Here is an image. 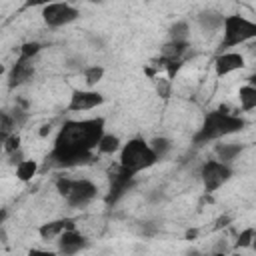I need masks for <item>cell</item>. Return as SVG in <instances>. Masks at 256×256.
Returning <instances> with one entry per match:
<instances>
[{
  "instance_id": "cell-32",
  "label": "cell",
  "mask_w": 256,
  "mask_h": 256,
  "mask_svg": "<svg viewBox=\"0 0 256 256\" xmlns=\"http://www.w3.org/2000/svg\"><path fill=\"white\" fill-rule=\"evenodd\" d=\"M196 234H198V230H188V232H186V238L192 240V238H196Z\"/></svg>"
},
{
  "instance_id": "cell-3",
  "label": "cell",
  "mask_w": 256,
  "mask_h": 256,
  "mask_svg": "<svg viewBox=\"0 0 256 256\" xmlns=\"http://www.w3.org/2000/svg\"><path fill=\"white\" fill-rule=\"evenodd\" d=\"M156 160H158L156 152L142 138H132L128 144H124V148L120 152V164L132 172H140L144 168H150Z\"/></svg>"
},
{
  "instance_id": "cell-26",
  "label": "cell",
  "mask_w": 256,
  "mask_h": 256,
  "mask_svg": "<svg viewBox=\"0 0 256 256\" xmlns=\"http://www.w3.org/2000/svg\"><path fill=\"white\" fill-rule=\"evenodd\" d=\"M12 126H14V120H12V116H10L8 112H2V142L8 138V134H10Z\"/></svg>"
},
{
  "instance_id": "cell-9",
  "label": "cell",
  "mask_w": 256,
  "mask_h": 256,
  "mask_svg": "<svg viewBox=\"0 0 256 256\" xmlns=\"http://www.w3.org/2000/svg\"><path fill=\"white\" fill-rule=\"evenodd\" d=\"M136 172H132V170H128V168H124L122 164L112 172V176H110V194H108V198H106V202L108 204H114L126 190H128V186H130V180H132V176H134Z\"/></svg>"
},
{
  "instance_id": "cell-28",
  "label": "cell",
  "mask_w": 256,
  "mask_h": 256,
  "mask_svg": "<svg viewBox=\"0 0 256 256\" xmlns=\"http://www.w3.org/2000/svg\"><path fill=\"white\" fill-rule=\"evenodd\" d=\"M70 186H72V180L70 178H58L56 180V190L66 198V194L70 192Z\"/></svg>"
},
{
  "instance_id": "cell-27",
  "label": "cell",
  "mask_w": 256,
  "mask_h": 256,
  "mask_svg": "<svg viewBox=\"0 0 256 256\" xmlns=\"http://www.w3.org/2000/svg\"><path fill=\"white\" fill-rule=\"evenodd\" d=\"M156 90L162 98H168L170 96V80L168 78H158L156 80Z\"/></svg>"
},
{
  "instance_id": "cell-11",
  "label": "cell",
  "mask_w": 256,
  "mask_h": 256,
  "mask_svg": "<svg viewBox=\"0 0 256 256\" xmlns=\"http://www.w3.org/2000/svg\"><path fill=\"white\" fill-rule=\"evenodd\" d=\"M214 68H216V74H218V76H226V74H230V72H234V70L244 68V58H242L238 52H222V54L216 58Z\"/></svg>"
},
{
  "instance_id": "cell-18",
  "label": "cell",
  "mask_w": 256,
  "mask_h": 256,
  "mask_svg": "<svg viewBox=\"0 0 256 256\" xmlns=\"http://www.w3.org/2000/svg\"><path fill=\"white\" fill-rule=\"evenodd\" d=\"M118 148H120V140H118V136H112V134H104L98 144V152H102V154H112Z\"/></svg>"
},
{
  "instance_id": "cell-35",
  "label": "cell",
  "mask_w": 256,
  "mask_h": 256,
  "mask_svg": "<svg viewBox=\"0 0 256 256\" xmlns=\"http://www.w3.org/2000/svg\"><path fill=\"white\" fill-rule=\"evenodd\" d=\"M252 246H254V250H256V238H254V242H252Z\"/></svg>"
},
{
  "instance_id": "cell-24",
  "label": "cell",
  "mask_w": 256,
  "mask_h": 256,
  "mask_svg": "<svg viewBox=\"0 0 256 256\" xmlns=\"http://www.w3.org/2000/svg\"><path fill=\"white\" fill-rule=\"evenodd\" d=\"M254 238H256V234H254V230L252 228H246L240 236H238V242H236V246L238 248H246V246H250L252 242H254Z\"/></svg>"
},
{
  "instance_id": "cell-13",
  "label": "cell",
  "mask_w": 256,
  "mask_h": 256,
  "mask_svg": "<svg viewBox=\"0 0 256 256\" xmlns=\"http://www.w3.org/2000/svg\"><path fill=\"white\" fill-rule=\"evenodd\" d=\"M34 76V66L30 64V60H16L14 68L10 70V86H18L28 82Z\"/></svg>"
},
{
  "instance_id": "cell-17",
  "label": "cell",
  "mask_w": 256,
  "mask_h": 256,
  "mask_svg": "<svg viewBox=\"0 0 256 256\" xmlns=\"http://www.w3.org/2000/svg\"><path fill=\"white\" fill-rule=\"evenodd\" d=\"M36 170H38L36 160H22V162L16 166V176H18L22 182H28V180H32V176L36 174Z\"/></svg>"
},
{
  "instance_id": "cell-7",
  "label": "cell",
  "mask_w": 256,
  "mask_h": 256,
  "mask_svg": "<svg viewBox=\"0 0 256 256\" xmlns=\"http://www.w3.org/2000/svg\"><path fill=\"white\" fill-rule=\"evenodd\" d=\"M98 188L96 184H92L90 180H72L70 192L66 194V200L70 206H86L94 196H96Z\"/></svg>"
},
{
  "instance_id": "cell-10",
  "label": "cell",
  "mask_w": 256,
  "mask_h": 256,
  "mask_svg": "<svg viewBox=\"0 0 256 256\" xmlns=\"http://www.w3.org/2000/svg\"><path fill=\"white\" fill-rule=\"evenodd\" d=\"M58 238H60V240H58V250H60L62 254H76L78 250H82V248L86 246V238H84L80 232H76L74 228L64 230Z\"/></svg>"
},
{
  "instance_id": "cell-22",
  "label": "cell",
  "mask_w": 256,
  "mask_h": 256,
  "mask_svg": "<svg viewBox=\"0 0 256 256\" xmlns=\"http://www.w3.org/2000/svg\"><path fill=\"white\" fill-rule=\"evenodd\" d=\"M40 44L38 42H26V44H22V48H20V60H32V56H36L38 52H40Z\"/></svg>"
},
{
  "instance_id": "cell-20",
  "label": "cell",
  "mask_w": 256,
  "mask_h": 256,
  "mask_svg": "<svg viewBox=\"0 0 256 256\" xmlns=\"http://www.w3.org/2000/svg\"><path fill=\"white\" fill-rule=\"evenodd\" d=\"M102 76H104V68L102 66H90V68L84 70V80H86L88 86L98 84L102 80Z\"/></svg>"
},
{
  "instance_id": "cell-8",
  "label": "cell",
  "mask_w": 256,
  "mask_h": 256,
  "mask_svg": "<svg viewBox=\"0 0 256 256\" xmlns=\"http://www.w3.org/2000/svg\"><path fill=\"white\" fill-rule=\"evenodd\" d=\"M104 102V96L92 90H74L68 102V110L70 112H84V110H92L96 106H100Z\"/></svg>"
},
{
  "instance_id": "cell-30",
  "label": "cell",
  "mask_w": 256,
  "mask_h": 256,
  "mask_svg": "<svg viewBox=\"0 0 256 256\" xmlns=\"http://www.w3.org/2000/svg\"><path fill=\"white\" fill-rule=\"evenodd\" d=\"M20 162H22V152H20V150L12 152V154H10V164H16V166H18Z\"/></svg>"
},
{
  "instance_id": "cell-29",
  "label": "cell",
  "mask_w": 256,
  "mask_h": 256,
  "mask_svg": "<svg viewBox=\"0 0 256 256\" xmlns=\"http://www.w3.org/2000/svg\"><path fill=\"white\" fill-rule=\"evenodd\" d=\"M52 2H64V0H26L24 6L30 8V6H46V4H52Z\"/></svg>"
},
{
  "instance_id": "cell-15",
  "label": "cell",
  "mask_w": 256,
  "mask_h": 256,
  "mask_svg": "<svg viewBox=\"0 0 256 256\" xmlns=\"http://www.w3.org/2000/svg\"><path fill=\"white\" fill-rule=\"evenodd\" d=\"M238 98H240V106L244 112L256 108V86H242L240 92H238Z\"/></svg>"
},
{
  "instance_id": "cell-19",
  "label": "cell",
  "mask_w": 256,
  "mask_h": 256,
  "mask_svg": "<svg viewBox=\"0 0 256 256\" xmlns=\"http://www.w3.org/2000/svg\"><path fill=\"white\" fill-rule=\"evenodd\" d=\"M242 146L240 144H224V146H216V154L222 162H230L236 154H240Z\"/></svg>"
},
{
  "instance_id": "cell-12",
  "label": "cell",
  "mask_w": 256,
  "mask_h": 256,
  "mask_svg": "<svg viewBox=\"0 0 256 256\" xmlns=\"http://www.w3.org/2000/svg\"><path fill=\"white\" fill-rule=\"evenodd\" d=\"M74 228V220L72 218H60V220H52V222H46L38 228V234L42 240H52L56 236H60L64 230H70Z\"/></svg>"
},
{
  "instance_id": "cell-14",
  "label": "cell",
  "mask_w": 256,
  "mask_h": 256,
  "mask_svg": "<svg viewBox=\"0 0 256 256\" xmlns=\"http://www.w3.org/2000/svg\"><path fill=\"white\" fill-rule=\"evenodd\" d=\"M224 18L226 16H222L220 12H214V10H208V12H202L200 16H198V24L204 28V30H220L222 26H224Z\"/></svg>"
},
{
  "instance_id": "cell-16",
  "label": "cell",
  "mask_w": 256,
  "mask_h": 256,
  "mask_svg": "<svg viewBox=\"0 0 256 256\" xmlns=\"http://www.w3.org/2000/svg\"><path fill=\"white\" fill-rule=\"evenodd\" d=\"M186 50H188V40L186 42L170 40L168 44L162 46V58H180Z\"/></svg>"
},
{
  "instance_id": "cell-4",
  "label": "cell",
  "mask_w": 256,
  "mask_h": 256,
  "mask_svg": "<svg viewBox=\"0 0 256 256\" xmlns=\"http://www.w3.org/2000/svg\"><path fill=\"white\" fill-rule=\"evenodd\" d=\"M224 38L220 42V50L224 52L226 48H232V46H238L246 40H252L256 38V22L244 18V16H238V14H232V16H226L224 18Z\"/></svg>"
},
{
  "instance_id": "cell-6",
  "label": "cell",
  "mask_w": 256,
  "mask_h": 256,
  "mask_svg": "<svg viewBox=\"0 0 256 256\" xmlns=\"http://www.w3.org/2000/svg\"><path fill=\"white\" fill-rule=\"evenodd\" d=\"M230 168L224 164V162H218V160H208L204 166H202V182H204V188L206 192H212L216 188H220L228 178H230Z\"/></svg>"
},
{
  "instance_id": "cell-36",
  "label": "cell",
  "mask_w": 256,
  "mask_h": 256,
  "mask_svg": "<svg viewBox=\"0 0 256 256\" xmlns=\"http://www.w3.org/2000/svg\"><path fill=\"white\" fill-rule=\"evenodd\" d=\"M90 2H100V0H90Z\"/></svg>"
},
{
  "instance_id": "cell-25",
  "label": "cell",
  "mask_w": 256,
  "mask_h": 256,
  "mask_svg": "<svg viewBox=\"0 0 256 256\" xmlns=\"http://www.w3.org/2000/svg\"><path fill=\"white\" fill-rule=\"evenodd\" d=\"M2 144H4V150H6L8 154H12V152H16V150L20 148V136H18V134H12V136H8Z\"/></svg>"
},
{
  "instance_id": "cell-2",
  "label": "cell",
  "mask_w": 256,
  "mask_h": 256,
  "mask_svg": "<svg viewBox=\"0 0 256 256\" xmlns=\"http://www.w3.org/2000/svg\"><path fill=\"white\" fill-rule=\"evenodd\" d=\"M242 128H244V120L230 114L228 106H220L218 110H212V112L206 114L202 128L194 136V142L202 144V142H208V140H216V138L234 134Z\"/></svg>"
},
{
  "instance_id": "cell-23",
  "label": "cell",
  "mask_w": 256,
  "mask_h": 256,
  "mask_svg": "<svg viewBox=\"0 0 256 256\" xmlns=\"http://www.w3.org/2000/svg\"><path fill=\"white\" fill-rule=\"evenodd\" d=\"M150 146H152V150L156 152L158 158H162V156L170 150V142H168L166 138H154V140L150 142Z\"/></svg>"
},
{
  "instance_id": "cell-21",
  "label": "cell",
  "mask_w": 256,
  "mask_h": 256,
  "mask_svg": "<svg viewBox=\"0 0 256 256\" xmlns=\"http://www.w3.org/2000/svg\"><path fill=\"white\" fill-rule=\"evenodd\" d=\"M170 40L186 42V40H188V24H186V22H176V24L170 28Z\"/></svg>"
},
{
  "instance_id": "cell-31",
  "label": "cell",
  "mask_w": 256,
  "mask_h": 256,
  "mask_svg": "<svg viewBox=\"0 0 256 256\" xmlns=\"http://www.w3.org/2000/svg\"><path fill=\"white\" fill-rule=\"evenodd\" d=\"M228 222H230V218H228V216H222V218H218V220H216V228L228 226Z\"/></svg>"
},
{
  "instance_id": "cell-5",
  "label": "cell",
  "mask_w": 256,
  "mask_h": 256,
  "mask_svg": "<svg viewBox=\"0 0 256 256\" xmlns=\"http://www.w3.org/2000/svg\"><path fill=\"white\" fill-rule=\"evenodd\" d=\"M80 16V12L66 4V2H52V4H46L44 10H42V18L48 26L52 28H58V26H64V24H70L74 22L76 18Z\"/></svg>"
},
{
  "instance_id": "cell-1",
  "label": "cell",
  "mask_w": 256,
  "mask_h": 256,
  "mask_svg": "<svg viewBox=\"0 0 256 256\" xmlns=\"http://www.w3.org/2000/svg\"><path fill=\"white\" fill-rule=\"evenodd\" d=\"M104 136V120H70L66 122L54 142V150L50 152V164L70 168L88 164L94 160L92 150L98 148Z\"/></svg>"
},
{
  "instance_id": "cell-34",
  "label": "cell",
  "mask_w": 256,
  "mask_h": 256,
  "mask_svg": "<svg viewBox=\"0 0 256 256\" xmlns=\"http://www.w3.org/2000/svg\"><path fill=\"white\" fill-rule=\"evenodd\" d=\"M48 132H50V126H42V130H40V134H42V136H46Z\"/></svg>"
},
{
  "instance_id": "cell-33",
  "label": "cell",
  "mask_w": 256,
  "mask_h": 256,
  "mask_svg": "<svg viewBox=\"0 0 256 256\" xmlns=\"http://www.w3.org/2000/svg\"><path fill=\"white\" fill-rule=\"evenodd\" d=\"M248 84H250V86H256V74H252V76L248 78Z\"/></svg>"
}]
</instances>
